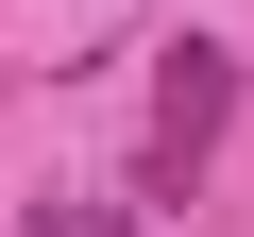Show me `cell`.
<instances>
[{
    "label": "cell",
    "mask_w": 254,
    "mask_h": 237,
    "mask_svg": "<svg viewBox=\"0 0 254 237\" xmlns=\"http://www.w3.org/2000/svg\"><path fill=\"white\" fill-rule=\"evenodd\" d=\"M153 68H170V85H153V170H203V153H220V118H237V51L187 34V51H153Z\"/></svg>",
    "instance_id": "obj_1"
},
{
    "label": "cell",
    "mask_w": 254,
    "mask_h": 237,
    "mask_svg": "<svg viewBox=\"0 0 254 237\" xmlns=\"http://www.w3.org/2000/svg\"><path fill=\"white\" fill-rule=\"evenodd\" d=\"M34 237H136V203H51Z\"/></svg>",
    "instance_id": "obj_2"
}]
</instances>
